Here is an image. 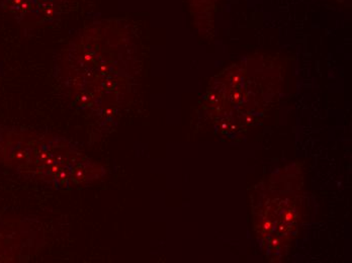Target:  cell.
Returning <instances> with one entry per match:
<instances>
[{
	"label": "cell",
	"instance_id": "6da1fadb",
	"mask_svg": "<svg viewBox=\"0 0 352 263\" xmlns=\"http://www.w3.org/2000/svg\"><path fill=\"white\" fill-rule=\"evenodd\" d=\"M217 0H192V10H197L203 12L204 14H208L214 8Z\"/></svg>",
	"mask_w": 352,
	"mask_h": 263
}]
</instances>
